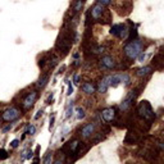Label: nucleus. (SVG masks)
<instances>
[{"label": "nucleus", "mask_w": 164, "mask_h": 164, "mask_svg": "<svg viewBox=\"0 0 164 164\" xmlns=\"http://www.w3.org/2000/svg\"><path fill=\"white\" fill-rule=\"evenodd\" d=\"M142 53V44L138 40H132L131 42H128L124 48V54L128 59L135 60L138 58V55Z\"/></svg>", "instance_id": "obj_1"}, {"label": "nucleus", "mask_w": 164, "mask_h": 164, "mask_svg": "<svg viewBox=\"0 0 164 164\" xmlns=\"http://www.w3.org/2000/svg\"><path fill=\"white\" fill-rule=\"evenodd\" d=\"M137 115L140 118H142L144 120H153L154 117H155V114H154V110L153 108H151L150 102L149 101H141L140 104L137 105Z\"/></svg>", "instance_id": "obj_2"}, {"label": "nucleus", "mask_w": 164, "mask_h": 164, "mask_svg": "<svg viewBox=\"0 0 164 164\" xmlns=\"http://www.w3.org/2000/svg\"><path fill=\"white\" fill-rule=\"evenodd\" d=\"M110 33L119 38H127L130 31H128V28L124 24H114L112 27V30H110Z\"/></svg>", "instance_id": "obj_3"}, {"label": "nucleus", "mask_w": 164, "mask_h": 164, "mask_svg": "<svg viewBox=\"0 0 164 164\" xmlns=\"http://www.w3.org/2000/svg\"><path fill=\"white\" fill-rule=\"evenodd\" d=\"M19 114L20 113L18 109H15V108H9V109H7L4 113H3V119L10 122V120L17 119V118L19 117Z\"/></svg>", "instance_id": "obj_4"}, {"label": "nucleus", "mask_w": 164, "mask_h": 164, "mask_svg": "<svg viewBox=\"0 0 164 164\" xmlns=\"http://www.w3.org/2000/svg\"><path fill=\"white\" fill-rule=\"evenodd\" d=\"M135 97H136V91H131L130 94L127 95V97H126V99L122 101V104L119 105V109L123 110V112H124V110H127L128 108L132 105V102H133V100H135Z\"/></svg>", "instance_id": "obj_5"}, {"label": "nucleus", "mask_w": 164, "mask_h": 164, "mask_svg": "<svg viewBox=\"0 0 164 164\" xmlns=\"http://www.w3.org/2000/svg\"><path fill=\"white\" fill-rule=\"evenodd\" d=\"M36 97H37V92H36V91H31V94H28L27 96H26V99L23 100V106H24L26 109H30V108L35 104Z\"/></svg>", "instance_id": "obj_6"}, {"label": "nucleus", "mask_w": 164, "mask_h": 164, "mask_svg": "<svg viewBox=\"0 0 164 164\" xmlns=\"http://www.w3.org/2000/svg\"><path fill=\"white\" fill-rule=\"evenodd\" d=\"M101 117H102V119H104L105 122H110V120H113L114 117H115L114 109H113V108H106V109H104L101 112Z\"/></svg>", "instance_id": "obj_7"}, {"label": "nucleus", "mask_w": 164, "mask_h": 164, "mask_svg": "<svg viewBox=\"0 0 164 164\" xmlns=\"http://www.w3.org/2000/svg\"><path fill=\"white\" fill-rule=\"evenodd\" d=\"M110 83H112V76H108V77H105V78H102L99 83V92H101V94L106 92Z\"/></svg>", "instance_id": "obj_8"}, {"label": "nucleus", "mask_w": 164, "mask_h": 164, "mask_svg": "<svg viewBox=\"0 0 164 164\" xmlns=\"http://www.w3.org/2000/svg\"><path fill=\"white\" fill-rule=\"evenodd\" d=\"M102 12H104V5L102 4H96L94 8L91 9V15L92 18H95V19H99L100 17L102 15Z\"/></svg>", "instance_id": "obj_9"}, {"label": "nucleus", "mask_w": 164, "mask_h": 164, "mask_svg": "<svg viewBox=\"0 0 164 164\" xmlns=\"http://www.w3.org/2000/svg\"><path fill=\"white\" fill-rule=\"evenodd\" d=\"M100 63H101V65L104 67V68H106V69H112L113 67L115 65V63H114V60H113V58H112V56H109V55L102 56L101 60H100Z\"/></svg>", "instance_id": "obj_10"}, {"label": "nucleus", "mask_w": 164, "mask_h": 164, "mask_svg": "<svg viewBox=\"0 0 164 164\" xmlns=\"http://www.w3.org/2000/svg\"><path fill=\"white\" fill-rule=\"evenodd\" d=\"M94 130H95V124L94 123H89L86 124L83 128H82V137H89L94 133Z\"/></svg>", "instance_id": "obj_11"}, {"label": "nucleus", "mask_w": 164, "mask_h": 164, "mask_svg": "<svg viewBox=\"0 0 164 164\" xmlns=\"http://www.w3.org/2000/svg\"><path fill=\"white\" fill-rule=\"evenodd\" d=\"M81 89H82V91H83L85 94H87V95H91V94L95 92V86L91 83V82H86V83H83Z\"/></svg>", "instance_id": "obj_12"}, {"label": "nucleus", "mask_w": 164, "mask_h": 164, "mask_svg": "<svg viewBox=\"0 0 164 164\" xmlns=\"http://www.w3.org/2000/svg\"><path fill=\"white\" fill-rule=\"evenodd\" d=\"M151 72V67H142V68H138L136 74L140 77H144V76H147L149 73Z\"/></svg>", "instance_id": "obj_13"}, {"label": "nucleus", "mask_w": 164, "mask_h": 164, "mask_svg": "<svg viewBox=\"0 0 164 164\" xmlns=\"http://www.w3.org/2000/svg\"><path fill=\"white\" fill-rule=\"evenodd\" d=\"M32 156H33V151L32 150H26V151H23V154H22V160L31 159Z\"/></svg>", "instance_id": "obj_14"}, {"label": "nucleus", "mask_w": 164, "mask_h": 164, "mask_svg": "<svg viewBox=\"0 0 164 164\" xmlns=\"http://www.w3.org/2000/svg\"><path fill=\"white\" fill-rule=\"evenodd\" d=\"M72 113H73V102H69L68 106H67V109H65V118L71 117Z\"/></svg>", "instance_id": "obj_15"}, {"label": "nucleus", "mask_w": 164, "mask_h": 164, "mask_svg": "<svg viewBox=\"0 0 164 164\" xmlns=\"http://www.w3.org/2000/svg\"><path fill=\"white\" fill-rule=\"evenodd\" d=\"M120 76V82H124V85H130V76H128L127 73H122V74H119Z\"/></svg>", "instance_id": "obj_16"}, {"label": "nucleus", "mask_w": 164, "mask_h": 164, "mask_svg": "<svg viewBox=\"0 0 164 164\" xmlns=\"http://www.w3.org/2000/svg\"><path fill=\"white\" fill-rule=\"evenodd\" d=\"M46 82H48V76H42L38 78V82H37V86L38 87H44L46 85Z\"/></svg>", "instance_id": "obj_17"}, {"label": "nucleus", "mask_w": 164, "mask_h": 164, "mask_svg": "<svg viewBox=\"0 0 164 164\" xmlns=\"http://www.w3.org/2000/svg\"><path fill=\"white\" fill-rule=\"evenodd\" d=\"M76 113H77V114H76L77 119H82V118H85V115H86V114H85V110L82 109V108H78V109L76 110Z\"/></svg>", "instance_id": "obj_18"}, {"label": "nucleus", "mask_w": 164, "mask_h": 164, "mask_svg": "<svg viewBox=\"0 0 164 164\" xmlns=\"http://www.w3.org/2000/svg\"><path fill=\"white\" fill-rule=\"evenodd\" d=\"M8 156H9V154L7 153V150L0 149V160H5V159H8Z\"/></svg>", "instance_id": "obj_19"}, {"label": "nucleus", "mask_w": 164, "mask_h": 164, "mask_svg": "<svg viewBox=\"0 0 164 164\" xmlns=\"http://www.w3.org/2000/svg\"><path fill=\"white\" fill-rule=\"evenodd\" d=\"M35 131H36L35 126H33V124H30V126L27 127V131H26V133H27V135H35Z\"/></svg>", "instance_id": "obj_20"}, {"label": "nucleus", "mask_w": 164, "mask_h": 164, "mask_svg": "<svg viewBox=\"0 0 164 164\" xmlns=\"http://www.w3.org/2000/svg\"><path fill=\"white\" fill-rule=\"evenodd\" d=\"M82 5H83V0H78V1L76 3V7H74V10L76 12H79L82 8Z\"/></svg>", "instance_id": "obj_21"}, {"label": "nucleus", "mask_w": 164, "mask_h": 164, "mask_svg": "<svg viewBox=\"0 0 164 164\" xmlns=\"http://www.w3.org/2000/svg\"><path fill=\"white\" fill-rule=\"evenodd\" d=\"M78 141H73V142H71V150H72V153H74V151L77 150V147H78Z\"/></svg>", "instance_id": "obj_22"}, {"label": "nucleus", "mask_w": 164, "mask_h": 164, "mask_svg": "<svg viewBox=\"0 0 164 164\" xmlns=\"http://www.w3.org/2000/svg\"><path fill=\"white\" fill-rule=\"evenodd\" d=\"M51 161V153H48V155H46V158L44 159V163L45 164H49Z\"/></svg>", "instance_id": "obj_23"}, {"label": "nucleus", "mask_w": 164, "mask_h": 164, "mask_svg": "<svg viewBox=\"0 0 164 164\" xmlns=\"http://www.w3.org/2000/svg\"><path fill=\"white\" fill-rule=\"evenodd\" d=\"M94 53L99 54V53H104V46H97L96 49H94Z\"/></svg>", "instance_id": "obj_24"}, {"label": "nucleus", "mask_w": 164, "mask_h": 164, "mask_svg": "<svg viewBox=\"0 0 164 164\" xmlns=\"http://www.w3.org/2000/svg\"><path fill=\"white\" fill-rule=\"evenodd\" d=\"M67 83H68V92H67V95H68V96H69V95H72V94H73V87H72V85L69 83L68 81H67Z\"/></svg>", "instance_id": "obj_25"}, {"label": "nucleus", "mask_w": 164, "mask_h": 164, "mask_svg": "<svg viewBox=\"0 0 164 164\" xmlns=\"http://www.w3.org/2000/svg\"><path fill=\"white\" fill-rule=\"evenodd\" d=\"M19 145V140H13L12 142H10V146H12V147H17V146Z\"/></svg>", "instance_id": "obj_26"}, {"label": "nucleus", "mask_w": 164, "mask_h": 164, "mask_svg": "<svg viewBox=\"0 0 164 164\" xmlns=\"http://www.w3.org/2000/svg\"><path fill=\"white\" fill-rule=\"evenodd\" d=\"M54 120H55V117H54V115H53V117L50 118V127H49V128H50V130L54 127Z\"/></svg>", "instance_id": "obj_27"}, {"label": "nucleus", "mask_w": 164, "mask_h": 164, "mask_svg": "<svg viewBox=\"0 0 164 164\" xmlns=\"http://www.w3.org/2000/svg\"><path fill=\"white\" fill-rule=\"evenodd\" d=\"M99 3H100V4H102V5H108L110 3V0H99Z\"/></svg>", "instance_id": "obj_28"}, {"label": "nucleus", "mask_w": 164, "mask_h": 164, "mask_svg": "<svg viewBox=\"0 0 164 164\" xmlns=\"http://www.w3.org/2000/svg\"><path fill=\"white\" fill-rule=\"evenodd\" d=\"M42 113H44L42 110H38V112H37V114L35 115V119H38V118H40L41 115H42Z\"/></svg>", "instance_id": "obj_29"}, {"label": "nucleus", "mask_w": 164, "mask_h": 164, "mask_svg": "<svg viewBox=\"0 0 164 164\" xmlns=\"http://www.w3.org/2000/svg\"><path fill=\"white\" fill-rule=\"evenodd\" d=\"M12 127H13V124H9V126H7V127L3 130V132H8L9 130H12Z\"/></svg>", "instance_id": "obj_30"}, {"label": "nucleus", "mask_w": 164, "mask_h": 164, "mask_svg": "<svg viewBox=\"0 0 164 164\" xmlns=\"http://www.w3.org/2000/svg\"><path fill=\"white\" fill-rule=\"evenodd\" d=\"M74 83H78V79H79V76L78 74H74Z\"/></svg>", "instance_id": "obj_31"}, {"label": "nucleus", "mask_w": 164, "mask_h": 164, "mask_svg": "<svg viewBox=\"0 0 164 164\" xmlns=\"http://www.w3.org/2000/svg\"><path fill=\"white\" fill-rule=\"evenodd\" d=\"M68 131H69V128H68V127H64V130H63V136H65Z\"/></svg>", "instance_id": "obj_32"}, {"label": "nucleus", "mask_w": 164, "mask_h": 164, "mask_svg": "<svg viewBox=\"0 0 164 164\" xmlns=\"http://www.w3.org/2000/svg\"><path fill=\"white\" fill-rule=\"evenodd\" d=\"M160 147H161V149H164V142H161V144H160Z\"/></svg>", "instance_id": "obj_33"}]
</instances>
